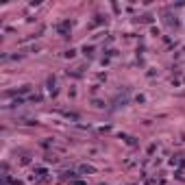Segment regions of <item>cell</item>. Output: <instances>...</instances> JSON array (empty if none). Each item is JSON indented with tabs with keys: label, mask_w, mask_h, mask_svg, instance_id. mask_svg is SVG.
Listing matches in <instances>:
<instances>
[{
	"label": "cell",
	"mask_w": 185,
	"mask_h": 185,
	"mask_svg": "<svg viewBox=\"0 0 185 185\" xmlns=\"http://www.w3.org/2000/svg\"><path fill=\"white\" fill-rule=\"evenodd\" d=\"M81 172H94V168H91V165H83Z\"/></svg>",
	"instance_id": "cell-2"
},
{
	"label": "cell",
	"mask_w": 185,
	"mask_h": 185,
	"mask_svg": "<svg viewBox=\"0 0 185 185\" xmlns=\"http://www.w3.org/2000/svg\"><path fill=\"white\" fill-rule=\"evenodd\" d=\"M74 185H85V183H81V181H76V183H74Z\"/></svg>",
	"instance_id": "cell-3"
},
{
	"label": "cell",
	"mask_w": 185,
	"mask_h": 185,
	"mask_svg": "<svg viewBox=\"0 0 185 185\" xmlns=\"http://www.w3.org/2000/svg\"><path fill=\"white\" fill-rule=\"evenodd\" d=\"M59 31H61V33H68V31H70V22H61V26H59Z\"/></svg>",
	"instance_id": "cell-1"
}]
</instances>
